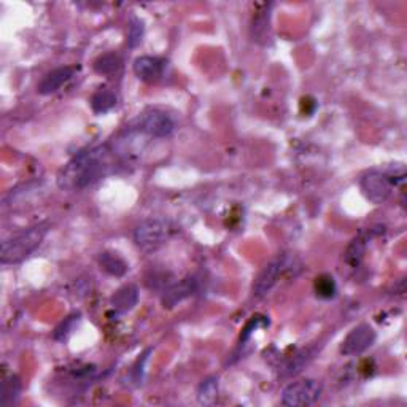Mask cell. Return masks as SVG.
Here are the masks:
<instances>
[{
	"instance_id": "1",
	"label": "cell",
	"mask_w": 407,
	"mask_h": 407,
	"mask_svg": "<svg viewBox=\"0 0 407 407\" xmlns=\"http://www.w3.org/2000/svg\"><path fill=\"white\" fill-rule=\"evenodd\" d=\"M108 169V151L96 147L76 155L59 175V186L67 190H83L94 183Z\"/></svg>"
},
{
	"instance_id": "2",
	"label": "cell",
	"mask_w": 407,
	"mask_h": 407,
	"mask_svg": "<svg viewBox=\"0 0 407 407\" xmlns=\"http://www.w3.org/2000/svg\"><path fill=\"white\" fill-rule=\"evenodd\" d=\"M302 271V263L294 255H279L269 261L253 283V296L258 299L271 293L282 279L298 277Z\"/></svg>"
},
{
	"instance_id": "3",
	"label": "cell",
	"mask_w": 407,
	"mask_h": 407,
	"mask_svg": "<svg viewBox=\"0 0 407 407\" xmlns=\"http://www.w3.org/2000/svg\"><path fill=\"white\" fill-rule=\"evenodd\" d=\"M48 228L45 224L21 231V233L12 235L2 242L0 249V263L2 264H16L31 256L45 239Z\"/></svg>"
},
{
	"instance_id": "4",
	"label": "cell",
	"mask_w": 407,
	"mask_h": 407,
	"mask_svg": "<svg viewBox=\"0 0 407 407\" xmlns=\"http://www.w3.org/2000/svg\"><path fill=\"white\" fill-rule=\"evenodd\" d=\"M174 226L167 219L150 218L134 229V242L140 250L155 251L172 238Z\"/></svg>"
},
{
	"instance_id": "5",
	"label": "cell",
	"mask_w": 407,
	"mask_h": 407,
	"mask_svg": "<svg viewBox=\"0 0 407 407\" xmlns=\"http://www.w3.org/2000/svg\"><path fill=\"white\" fill-rule=\"evenodd\" d=\"M323 385L313 379H301L291 382L282 392V404L288 407H306L315 404L322 398Z\"/></svg>"
},
{
	"instance_id": "6",
	"label": "cell",
	"mask_w": 407,
	"mask_h": 407,
	"mask_svg": "<svg viewBox=\"0 0 407 407\" xmlns=\"http://www.w3.org/2000/svg\"><path fill=\"white\" fill-rule=\"evenodd\" d=\"M360 186L366 199L379 206V204H383L392 196L393 180L387 174L379 172V170H371V172L363 175Z\"/></svg>"
},
{
	"instance_id": "7",
	"label": "cell",
	"mask_w": 407,
	"mask_h": 407,
	"mask_svg": "<svg viewBox=\"0 0 407 407\" xmlns=\"http://www.w3.org/2000/svg\"><path fill=\"white\" fill-rule=\"evenodd\" d=\"M377 334L374 331L371 324L361 323L358 326H355L347 334V338L342 340L340 345V354L345 356H355L365 354L367 349H371L374 342H376Z\"/></svg>"
},
{
	"instance_id": "8",
	"label": "cell",
	"mask_w": 407,
	"mask_h": 407,
	"mask_svg": "<svg viewBox=\"0 0 407 407\" xmlns=\"http://www.w3.org/2000/svg\"><path fill=\"white\" fill-rule=\"evenodd\" d=\"M139 128L147 135L163 139V137H169L175 131V121L163 110H151L142 118Z\"/></svg>"
},
{
	"instance_id": "9",
	"label": "cell",
	"mask_w": 407,
	"mask_h": 407,
	"mask_svg": "<svg viewBox=\"0 0 407 407\" xmlns=\"http://www.w3.org/2000/svg\"><path fill=\"white\" fill-rule=\"evenodd\" d=\"M199 290V283L194 277H186L180 282L170 285L169 288L164 290L161 302L164 306V309H172V307L178 306L180 302L186 301L191 296H194Z\"/></svg>"
},
{
	"instance_id": "10",
	"label": "cell",
	"mask_w": 407,
	"mask_h": 407,
	"mask_svg": "<svg viewBox=\"0 0 407 407\" xmlns=\"http://www.w3.org/2000/svg\"><path fill=\"white\" fill-rule=\"evenodd\" d=\"M164 70H166V60L161 58L140 56L134 60V74L148 83L161 80Z\"/></svg>"
},
{
	"instance_id": "11",
	"label": "cell",
	"mask_w": 407,
	"mask_h": 407,
	"mask_svg": "<svg viewBox=\"0 0 407 407\" xmlns=\"http://www.w3.org/2000/svg\"><path fill=\"white\" fill-rule=\"evenodd\" d=\"M75 72H76V69L69 67V65H65V67L54 69V70H51V72L43 76V80L40 81V83H38L37 90L43 96L53 94V92L59 91L60 88L67 83V81L72 78Z\"/></svg>"
},
{
	"instance_id": "12",
	"label": "cell",
	"mask_w": 407,
	"mask_h": 407,
	"mask_svg": "<svg viewBox=\"0 0 407 407\" xmlns=\"http://www.w3.org/2000/svg\"><path fill=\"white\" fill-rule=\"evenodd\" d=\"M137 302H139V288L131 283L117 290V293L110 299V304L119 313L131 312L137 306Z\"/></svg>"
},
{
	"instance_id": "13",
	"label": "cell",
	"mask_w": 407,
	"mask_h": 407,
	"mask_svg": "<svg viewBox=\"0 0 407 407\" xmlns=\"http://www.w3.org/2000/svg\"><path fill=\"white\" fill-rule=\"evenodd\" d=\"M315 355H317V347H309V349H302L299 351H296L290 360H287L282 369H280L282 371V377H291L294 376V374L301 372L313 358H315Z\"/></svg>"
},
{
	"instance_id": "14",
	"label": "cell",
	"mask_w": 407,
	"mask_h": 407,
	"mask_svg": "<svg viewBox=\"0 0 407 407\" xmlns=\"http://www.w3.org/2000/svg\"><path fill=\"white\" fill-rule=\"evenodd\" d=\"M366 247H367V235L365 231H361V233L350 242L349 249L347 251H345V263L354 269L358 267L363 261V258H365Z\"/></svg>"
},
{
	"instance_id": "15",
	"label": "cell",
	"mask_w": 407,
	"mask_h": 407,
	"mask_svg": "<svg viewBox=\"0 0 407 407\" xmlns=\"http://www.w3.org/2000/svg\"><path fill=\"white\" fill-rule=\"evenodd\" d=\"M99 264H101L103 271L115 277H123L129 269L128 263H126L123 258L118 256L117 253H110V251H103L99 255Z\"/></svg>"
},
{
	"instance_id": "16",
	"label": "cell",
	"mask_w": 407,
	"mask_h": 407,
	"mask_svg": "<svg viewBox=\"0 0 407 407\" xmlns=\"http://www.w3.org/2000/svg\"><path fill=\"white\" fill-rule=\"evenodd\" d=\"M117 106V94L108 88H99L91 97V108L94 113H107Z\"/></svg>"
},
{
	"instance_id": "17",
	"label": "cell",
	"mask_w": 407,
	"mask_h": 407,
	"mask_svg": "<svg viewBox=\"0 0 407 407\" xmlns=\"http://www.w3.org/2000/svg\"><path fill=\"white\" fill-rule=\"evenodd\" d=\"M21 394V381L18 376H8L3 379L0 390V404L3 407L12 406L18 401Z\"/></svg>"
},
{
	"instance_id": "18",
	"label": "cell",
	"mask_w": 407,
	"mask_h": 407,
	"mask_svg": "<svg viewBox=\"0 0 407 407\" xmlns=\"http://www.w3.org/2000/svg\"><path fill=\"white\" fill-rule=\"evenodd\" d=\"M218 398V379L217 377H207L201 382L199 388H197V401L204 406H210Z\"/></svg>"
},
{
	"instance_id": "19",
	"label": "cell",
	"mask_w": 407,
	"mask_h": 407,
	"mask_svg": "<svg viewBox=\"0 0 407 407\" xmlns=\"http://www.w3.org/2000/svg\"><path fill=\"white\" fill-rule=\"evenodd\" d=\"M313 288H315V293L318 298L322 299H331L338 293V285H335L334 279L328 274H322L315 279V283H313Z\"/></svg>"
},
{
	"instance_id": "20",
	"label": "cell",
	"mask_w": 407,
	"mask_h": 407,
	"mask_svg": "<svg viewBox=\"0 0 407 407\" xmlns=\"http://www.w3.org/2000/svg\"><path fill=\"white\" fill-rule=\"evenodd\" d=\"M118 67H119V58L113 53L103 54V56L99 58L94 63L96 72L101 75H112L117 72Z\"/></svg>"
},
{
	"instance_id": "21",
	"label": "cell",
	"mask_w": 407,
	"mask_h": 407,
	"mask_svg": "<svg viewBox=\"0 0 407 407\" xmlns=\"http://www.w3.org/2000/svg\"><path fill=\"white\" fill-rule=\"evenodd\" d=\"M144 34H145L144 21H140L139 18H132L131 23H129V27H128V38H126L128 47L129 48L139 47L142 38H144Z\"/></svg>"
},
{
	"instance_id": "22",
	"label": "cell",
	"mask_w": 407,
	"mask_h": 407,
	"mask_svg": "<svg viewBox=\"0 0 407 407\" xmlns=\"http://www.w3.org/2000/svg\"><path fill=\"white\" fill-rule=\"evenodd\" d=\"M78 318H80V315H72V317H69L64 323H60V326L56 328V331H54V339H58V340L67 339V335L74 331L75 324L78 323Z\"/></svg>"
},
{
	"instance_id": "23",
	"label": "cell",
	"mask_w": 407,
	"mask_h": 407,
	"mask_svg": "<svg viewBox=\"0 0 407 407\" xmlns=\"http://www.w3.org/2000/svg\"><path fill=\"white\" fill-rule=\"evenodd\" d=\"M269 322L266 320V317H261V315H256L253 317L251 320L247 323V326L244 328V331H242V342H245V340L250 339V335L256 331L260 326H266Z\"/></svg>"
},
{
	"instance_id": "24",
	"label": "cell",
	"mask_w": 407,
	"mask_h": 407,
	"mask_svg": "<svg viewBox=\"0 0 407 407\" xmlns=\"http://www.w3.org/2000/svg\"><path fill=\"white\" fill-rule=\"evenodd\" d=\"M151 354V349H148L144 355L140 356V360L137 361V366L134 367V371H132V374H134V379H135V383H140L142 382V374H144V366L145 363L148 360V355Z\"/></svg>"
}]
</instances>
